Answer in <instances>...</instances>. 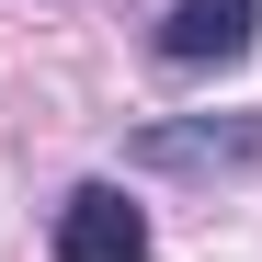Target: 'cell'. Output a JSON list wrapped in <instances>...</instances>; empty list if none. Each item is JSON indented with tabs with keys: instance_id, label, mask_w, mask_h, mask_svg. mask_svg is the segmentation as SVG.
<instances>
[{
	"instance_id": "2",
	"label": "cell",
	"mask_w": 262,
	"mask_h": 262,
	"mask_svg": "<svg viewBox=\"0 0 262 262\" xmlns=\"http://www.w3.org/2000/svg\"><path fill=\"white\" fill-rule=\"evenodd\" d=\"M251 46H262V0H171V23H160L171 69H239Z\"/></svg>"
},
{
	"instance_id": "3",
	"label": "cell",
	"mask_w": 262,
	"mask_h": 262,
	"mask_svg": "<svg viewBox=\"0 0 262 262\" xmlns=\"http://www.w3.org/2000/svg\"><path fill=\"white\" fill-rule=\"evenodd\" d=\"M137 160L148 171H262V114H239V125H148Z\"/></svg>"
},
{
	"instance_id": "1",
	"label": "cell",
	"mask_w": 262,
	"mask_h": 262,
	"mask_svg": "<svg viewBox=\"0 0 262 262\" xmlns=\"http://www.w3.org/2000/svg\"><path fill=\"white\" fill-rule=\"evenodd\" d=\"M57 262H148V205L125 183H80L57 205Z\"/></svg>"
}]
</instances>
